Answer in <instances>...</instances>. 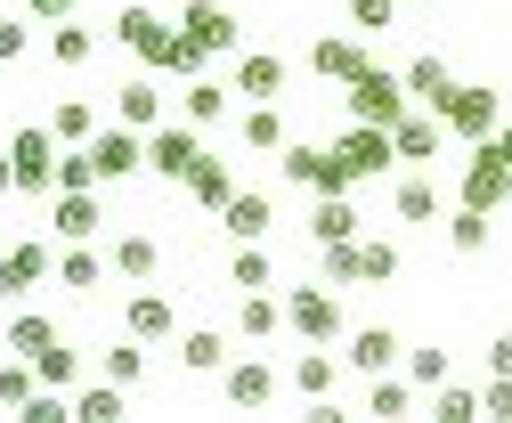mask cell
<instances>
[{
    "mask_svg": "<svg viewBox=\"0 0 512 423\" xmlns=\"http://www.w3.org/2000/svg\"><path fill=\"white\" fill-rule=\"evenodd\" d=\"M342 106H350V123H382V131H391L399 114H407V82H399L391 66H374V57H366V66L350 74V90H342Z\"/></svg>",
    "mask_w": 512,
    "mask_h": 423,
    "instance_id": "cell-1",
    "label": "cell"
},
{
    "mask_svg": "<svg viewBox=\"0 0 512 423\" xmlns=\"http://www.w3.org/2000/svg\"><path fill=\"white\" fill-rule=\"evenodd\" d=\"M439 123H447V139H456V147H480V139L504 123V90L456 82V90H447V106H439Z\"/></svg>",
    "mask_w": 512,
    "mask_h": 423,
    "instance_id": "cell-2",
    "label": "cell"
},
{
    "mask_svg": "<svg viewBox=\"0 0 512 423\" xmlns=\"http://www.w3.org/2000/svg\"><path fill=\"white\" fill-rule=\"evenodd\" d=\"M204 155H212V147H204V131L187 123V114H163V123L147 131V171H155V179H171V188H179V179L196 171Z\"/></svg>",
    "mask_w": 512,
    "mask_h": 423,
    "instance_id": "cell-3",
    "label": "cell"
},
{
    "mask_svg": "<svg viewBox=\"0 0 512 423\" xmlns=\"http://www.w3.org/2000/svg\"><path fill=\"white\" fill-rule=\"evenodd\" d=\"M277 171L293 179V188H309V196H350L342 155H334V147H317V139H285V147H277Z\"/></svg>",
    "mask_w": 512,
    "mask_h": 423,
    "instance_id": "cell-4",
    "label": "cell"
},
{
    "mask_svg": "<svg viewBox=\"0 0 512 423\" xmlns=\"http://www.w3.org/2000/svg\"><path fill=\"white\" fill-rule=\"evenodd\" d=\"M9 171H17V196H49L57 188V131L49 123H25L9 139Z\"/></svg>",
    "mask_w": 512,
    "mask_h": 423,
    "instance_id": "cell-5",
    "label": "cell"
},
{
    "mask_svg": "<svg viewBox=\"0 0 512 423\" xmlns=\"http://www.w3.org/2000/svg\"><path fill=\"white\" fill-rule=\"evenodd\" d=\"M456 204H480V212H504L512 204V163L480 139L472 155H464V179H456Z\"/></svg>",
    "mask_w": 512,
    "mask_h": 423,
    "instance_id": "cell-6",
    "label": "cell"
},
{
    "mask_svg": "<svg viewBox=\"0 0 512 423\" xmlns=\"http://www.w3.org/2000/svg\"><path fill=\"white\" fill-rule=\"evenodd\" d=\"M114 49H131L139 66H163V49H171V17H163V9H147V0L114 9Z\"/></svg>",
    "mask_w": 512,
    "mask_h": 423,
    "instance_id": "cell-7",
    "label": "cell"
},
{
    "mask_svg": "<svg viewBox=\"0 0 512 423\" xmlns=\"http://www.w3.org/2000/svg\"><path fill=\"white\" fill-rule=\"evenodd\" d=\"M82 147H90V171H98V188H106V179H131V171H147V131H131V123H114V131H90Z\"/></svg>",
    "mask_w": 512,
    "mask_h": 423,
    "instance_id": "cell-8",
    "label": "cell"
},
{
    "mask_svg": "<svg viewBox=\"0 0 512 423\" xmlns=\"http://www.w3.org/2000/svg\"><path fill=\"white\" fill-rule=\"evenodd\" d=\"M334 155H342V171H350V188H358V179H382V171L399 163V147H391L382 123H350V131L334 139Z\"/></svg>",
    "mask_w": 512,
    "mask_h": 423,
    "instance_id": "cell-9",
    "label": "cell"
},
{
    "mask_svg": "<svg viewBox=\"0 0 512 423\" xmlns=\"http://www.w3.org/2000/svg\"><path fill=\"white\" fill-rule=\"evenodd\" d=\"M285 334H301V342H342V301L317 293V285H293V293H285Z\"/></svg>",
    "mask_w": 512,
    "mask_h": 423,
    "instance_id": "cell-10",
    "label": "cell"
},
{
    "mask_svg": "<svg viewBox=\"0 0 512 423\" xmlns=\"http://www.w3.org/2000/svg\"><path fill=\"white\" fill-rule=\"evenodd\" d=\"M391 147H399V163H439V147H447V123H439V114L431 106H407L399 114V123H391Z\"/></svg>",
    "mask_w": 512,
    "mask_h": 423,
    "instance_id": "cell-11",
    "label": "cell"
},
{
    "mask_svg": "<svg viewBox=\"0 0 512 423\" xmlns=\"http://www.w3.org/2000/svg\"><path fill=\"white\" fill-rule=\"evenodd\" d=\"M49 277H57V253L49 245H9V253H0V301H25Z\"/></svg>",
    "mask_w": 512,
    "mask_h": 423,
    "instance_id": "cell-12",
    "label": "cell"
},
{
    "mask_svg": "<svg viewBox=\"0 0 512 423\" xmlns=\"http://www.w3.org/2000/svg\"><path fill=\"white\" fill-rule=\"evenodd\" d=\"M49 220H57V245H90V236L106 228V212H98L90 188H57L49 196Z\"/></svg>",
    "mask_w": 512,
    "mask_h": 423,
    "instance_id": "cell-13",
    "label": "cell"
},
{
    "mask_svg": "<svg viewBox=\"0 0 512 423\" xmlns=\"http://www.w3.org/2000/svg\"><path fill=\"white\" fill-rule=\"evenodd\" d=\"M220 399L228 407H269L277 399V367H269V358H228V367H220Z\"/></svg>",
    "mask_w": 512,
    "mask_h": 423,
    "instance_id": "cell-14",
    "label": "cell"
},
{
    "mask_svg": "<svg viewBox=\"0 0 512 423\" xmlns=\"http://www.w3.org/2000/svg\"><path fill=\"white\" fill-rule=\"evenodd\" d=\"M342 358H350L358 375H391L399 358H407V342H399L391 326H358V334H342Z\"/></svg>",
    "mask_w": 512,
    "mask_h": 423,
    "instance_id": "cell-15",
    "label": "cell"
},
{
    "mask_svg": "<svg viewBox=\"0 0 512 423\" xmlns=\"http://www.w3.org/2000/svg\"><path fill=\"white\" fill-rule=\"evenodd\" d=\"M220 228H228V236H236V245H261V236H269V228H277V204H269V196H261V188H236V196H228V204H220Z\"/></svg>",
    "mask_w": 512,
    "mask_h": 423,
    "instance_id": "cell-16",
    "label": "cell"
},
{
    "mask_svg": "<svg viewBox=\"0 0 512 423\" xmlns=\"http://www.w3.org/2000/svg\"><path fill=\"white\" fill-rule=\"evenodd\" d=\"M366 66V33H326V41H309V74L317 82H350Z\"/></svg>",
    "mask_w": 512,
    "mask_h": 423,
    "instance_id": "cell-17",
    "label": "cell"
},
{
    "mask_svg": "<svg viewBox=\"0 0 512 423\" xmlns=\"http://www.w3.org/2000/svg\"><path fill=\"white\" fill-rule=\"evenodd\" d=\"M179 33L196 41V49H236V9H220V0H187V17H179Z\"/></svg>",
    "mask_w": 512,
    "mask_h": 423,
    "instance_id": "cell-18",
    "label": "cell"
},
{
    "mask_svg": "<svg viewBox=\"0 0 512 423\" xmlns=\"http://www.w3.org/2000/svg\"><path fill=\"white\" fill-rule=\"evenodd\" d=\"M399 82H407V106H431V114L447 106V90H456L447 57H431V49H423V57H407V66H399Z\"/></svg>",
    "mask_w": 512,
    "mask_h": 423,
    "instance_id": "cell-19",
    "label": "cell"
},
{
    "mask_svg": "<svg viewBox=\"0 0 512 423\" xmlns=\"http://www.w3.org/2000/svg\"><path fill=\"white\" fill-rule=\"evenodd\" d=\"M163 114H171V106H163V82H155V74H139V82H122V90H114V123L155 131Z\"/></svg>",
    "mask_w": 512,
    "mask_h": 423,
    "instance_id": "cell-20",
    "label": "cell"
},
{
    "mask_svg": "<svg viewBox=\"0 0 512 423\" xmlns=\"http://www.w3.org/2000/svg\"><path fill=\"white\" fill-rule=\"evenodd\" d=\"M236 139L252 147V155H277L293 131H285V114H277V98H252L244 114H236Z\"/></svg>",
    "mask_w": 512,
    "mask_h": 423,
    "instance_id": "cell-21",
    "label": "cell"
},
{
    "mask_svg": "<svg viewBox=\"0 0 512 423\" xmlns=\"http://www.w3.org/2000/svg\"><path fill=\"white\" fill-rule=\"evenodd\" d=\"M122 334H139V342H171L179 334V310L163 293H131V310H122Z\"/></svg>",
    "mask_w": 512,
    "mask_h": 423,
    "instance_id": "cell-22",
    "label": "cell"
},
{
    "mask_svg": "<svg viewBox=\"0 0 512 423\" xmlns=\"http://www.w3.org/2000/svg\"><path fill=\"white\" fill-rule=\"evenodd\" d=\"M334 383H342V367L326 358V342H309V350L293 358V391H301L309 407H326V399H334Z\"/></svg>",
    "mask_w": 512,
    "mask_h": 423,
    "instance_id": "cell-23",
    "label": "cell"
},
{
    "mask_svg": "<svg viewBox=\"0 0 512 423\" xmlns=\"http://www.w3.org/2000/svg\"><path fill=\"white\" fill-rule=\"evenodd\" d=\"M236 90H244V106H252V98H277V90H285V57H277V49H244V57H236Z\"/></svg>",
    "mask_w": 512,
    "mask_h": 423,
    "instance_id": "cell-24",
    "label": "cell"
},
{
    "mask_svg": "<svg viewBox=\"0 0 512 423\" xmlns=\"http://www.w3.org/2000/svg\"><path fill=\"white\" fill-rule=\"evenodd\" d=\"M179 188H187V204H196V212H220V204L236 196V171H228L220 155H204L196 171H187V179H179Z\"/></svg>",
    "mask_w": 512,
    "mask_h": 423,
    "instance_id": "cell-25",
    "label": "cell"
},
{
    "mask_svg": "<svg viewBox=\"0 0 512 423\" xmlns=\"http://www.w3.org/2000/svg\"><path fill=\"white\" fill-rule=\"evenodd\" d=\"M317 212H309V245H350L358 236V204L350 196H309Z\"/></svg>",
    "mask_w": 512,
    "mask_h": 423,
    "instance_id": "cell-26",
    "label": "cell"
},
{
    "mask_svg": "<svg viewBox=\"0 0 512 423\" xmlns=\"http://www.w3.org/2000/svg\"><path fill=\"white\" fill-rule=\"evenodd\" d=\"M106 269L131 277V285H147V277L163 269V245H155V236H114V245H106Z\"/></svg>",
    "mask_w": 512,
    "mask_h": 423,
    "instance_id": "cell-27",
    "label": "cell"
},
{
    "mask_svg": "<svg viewBox=\"0 0 512 423\" xmlns=\"http://www.w3.org/2000/svg\"><path fill=\"white\" fill-rule=\"evenodd\" d=\"M391 212H399L407 228H439V212H447V204H439V188H431V179L415 171V179H399V188H391Z\"/></svg>",
    "mask_w": 512,
    "mask_h": 423,
    "instance_id": "cell-28",
    "label": "cell"
},
{
    "mask_svg": "<svg viewBox=\"0 0 512 423\" xmlns=\"http://www.w3.org/2000/svg\"><path fill=\"white\" fill-rule=\"evenodd\" d=\"M114 269H106V253H90V245H66V253H57V285H66V293H98Z\"/></svg>",
    "mask_w": 512,
    "mask_h": 423,
    "instance_id": "cell-29",
    "label": "cell"
},
{
    "mask_svg": "<svg viewBox=\"0 0 512 423\" xmlns=\"http://www.w3.org/2000/svg\"><path fill=\"white\" fill-rule=\"evenodd\" d=\"M49 57H57L66 74H82L90 57H98V33H90V25H74V17H57V25H49Z\"/></svg>",
    "mask_w": 512,
    "mask_h": 423,
    "instance_id": "cell-30",
    "label": "cell"
},
{
    "mask_svg": "<svg viewBox=\"0 0 512 423\" xmlns=\"http://www.w3.org/2000/svg\"><path fill=\"white\" fill-rule=\"evenodd\" d=\"M49 342H57V318H41V310H17L9 334H0V350H9V358H41Z\"/></svg>",
    "mask_w": 512,
    "mask_h": 423,
    "instance_id": "cell-31",
    "label": "cell"
},
{
    "mask_svg": "<svg viewBox=\"0 0 512 423\" xmlns=\"http://www.w3.org/2000/svg\"><path fill=\"white\" fill-rule=\"evenodd\" d=\"M488 220H496V212H480V204H456V212H447V245H456L464 261H480V253H488V236H496Z\"/></svg>",
    "mask_w": 512,
    "mask_h": 423,
    "instance_id": "cell-32",
    "label": "cell"
},
{
    "mask_svg": "<svg viewBox=\"0 0 512 423\" xmlns=\"http://www.w3.org/2000/svg\"><path fill=\"white\" fill-rule=\"evenodd\" d=\"M179 367H187V375H220V367H228V334H212V326L179 334Z\"/></svg>",
    "mask_w": 512,
    "mask_h": 423,
    "instance_id": "cell-33",
    "label": "cell"
},
{
    "mask_svg": "<svg viewBox=\"0 0 512 423\" xmlns=\"http://www.w3.org/2000/svg\"><path fill=\"white\" fill-rule=\"evenodd\" d=\"M228 285H236V293H269V285H277V261H269L261 245H236V253H228Z\"/></svg>",
    "mask_w": 512,
    "mask_h": 423,
    "instance_id": "cell-34",
    "label": "cell"
},
{
    "mask_svg": "<svg viewBox=\"0 0 512 423\" xmlns=\"http://www.w3.org/2000/svg\"><path fill=\"white\" fill-rule=\"evenodd\" d=\"M407 407H415V383H407V375H366V415L391 423V415H407Z\"/></svg>",
    "mask_w": 512,
    "mask_h": 423,
    "instance_id": "cell-35",
    "label": "cell"
},
{
    "mask_svg": "<svg viewBox=\"0 0 512 423\" xmlns=\"http://www.w3.org/2000/svg\"><path fill=\"white\" fill-rule=\"evenodd\" d=\"M236 326H244L252 342H269V334H285V301H269V293H244V301H236Z\"/></svg>",
    "mask_w": 512,
    "mask_h": 423,
    "instance_id": "cell-36",
    "label": "cell"
},
{
    "mask_svg": "<svg viewBox=\"0 0 512 423\" xmlns=\"http://www.w3.org/2000/svg\"><path fill=\"white\" fill-rule=\"evenodd\" d=\"M33 375H41V391H66V399H74V383H82V358H74L66 342H49V350L33 358Z\"/></svg>",
    "mask_w": 512,
    "mask_h": 423,
    "instance_id": "cell-37",
    "label": "cell"
},
{
    "mask_svg": "<svg viewBox=\"0 0 512 423\" xmlns=\"http://www.w3.org/2000/svg\"><path fill=\"white\" fill-rule=\"evenodd\" d=\"M179 114H187V123H196V131H204V123H228V90L196 74V82H187V98H179Z\"/></svg>",
    "mask_w": 512,
    "mask_h": 423,
    "instance_id": "cell-38",
    "label": "cell"
},
{
    "mask_svg": "<svg viewBox=\"0 0 512 423\" xmlns=\"http://www.w3.org/2000/svg\"><path fill=\"white\" fill-rule=\"evenodd\" d=\"M399 277V245L391 236H358V285H391Z\"/></svg>",
    "mask_w": 512,
    "mask_h": 423,
    "instance_id": "cell-39",
    "label": "cell"
},
{
    "mask_svg": "<svg viewBox=\"0 0 512 423\" xmlns=\"http://www.w3.org/2000/svg\"><path fill=\"white\" fill-rule=\"evenodd\" d=\"M74 423H122V383H90V391H74Z\"/></svg>",
    "mask_w": 512,
    "mask_h": 423,
    "instance_id": "cell-40",
    "label": "cell"
},
{
    "mask_svg": "<svg viewBox=\"0 0 512 423\" xmlns=\"http://www.w3.org/2000/svg\"><path fill=\"white\" fill-rule=\"evenodd\" d=\"M33 391H41L33 358H9V367H0V407H9V415H25V407H33Z\"/></svg>",
    "mask_w": 512,
    "mask_h": 423,
    "instance_id": "cell-41",
    "label": "cell"
},
{
    "mask_svg": "<svg viewBox=\"0 0 512 423\" xmlns=\"http://www.w3.org/2000/svg\"><path fill=\"white\" fill-rule=\"evenodd\" d=\"M399 9H407V0H342L350 33H391V25H399Z\"/></svg>",
    "mask_w": 512,
    "mask_h": 423,
    "instance_id": "cell-42",
    "label": "cell"
},
{
    "mask_svg": "<svg viewBox=\"0 0 512 423\" xmlns=\"http://www.w3.org/2000/svg\"><path fill=\"white\" fill-rule=\"evenodd\" d=\"M49 131H57V147H82V139L98 131V114H90V98H66V106L49 114Z\"/></svg>",
    "mask_w": 512,
    "mask_h": 423,
    "instance_id": "cell-43",
    "label": "cell"
},
{
    "mask_svg": "<svg viewBox=\"0 0 512 423\" xmlns=\"http://www.w3.org/2000/svg\"><path fill=\"white\" fill-rule=\"evenodd\" d=\"M147 375V350H139V334H122L114 350H106V383H122V391H131Z\"/></svg>",
    "mask_w": 512,
    "mask_h": 423,
    "instance_id": "cell-44",
    "label": "cell"
},
{
    "mask_svg": "<svg viewBox=\"0 0 512 423\" xmlns=\"http://www.w3.org/2000/svg\"><path fill=\"white\" fill-rule=\"evenodd\" d=\"M204 57H212V49H196V41H187V33L171 25V49H163V66H155V74H179V82H196V74H204Z\"/></svg>",
    "mask_w": 512,
    "mask_h": 423,
    "instance_id": "cell-45",
    "label": "cell"
},
{
    "mask_svg": "<svg viewBox=\"0 0 512 423\" xmlns=\"http://www.w3.org/2000/svg\"><path fill=\"white\" fill-rule=\"evenodd\" d=\"M431 415H439V423H472V415H480V391H472V383H439Z\"/></svg>",
    "mask_w": 512,
    "mask_h": 423,
    "instance_id": "cell-46",
    "label": "cell"
},
{
    "mask_svg": "<svg viewBox=\"0 0 512 423\" xmlns=\"http://www.w3.org/2000/svg\"><path fill=\"white\" fill-rule=\"evenodd\" d=\"M407 383L415 391H439L447 383V350H407Z\"/></svg>",
    "mask_w": 512,
    "mask_h": 423,
    "instance_id": "cell-47",
    "label": "cell"
},
{
    "mask_svg": "<svg viewBox=\"0 0 512 423\" xmlns=\"http://www.w3.org/2000/svg\"><path fill=\"white\" fill-rule=\"evenodd\" d=\"M317 269H326V285H358V236H350V245H326Z\"/></svg>",
    "mask_w": 512,
    "mask_h": 423,
    "instance_id": "cell-48",
    "label": "cell"
},
{
    "mask_svg": "<svg viewBox=\"0 0 512 423\" xmlns=\"http://www.w3.org/2000/svg\"><path fill=\"white\" fill-rule=\"evenodd\" d=\"M33 49V17H0V66H17Z\"/></svg>",
    "mask_w": 512,
    "mask_h": 423,
    "instance_id": "cell-49",
    "label": "cell"
},
{
    "mask_svg": "<svg viewBox=\"0 0 512 423\" xmlns=\"http://www.w3.org/2000/svg\"><path fill=\"white\" fill-rule=\"evenodd\" d=\"M25 17L33 25H57V17H74V0H25Z\"/></svg>",
    "mask_w": 512,
    "mask_h": 423,
    "instance_id": "cell-50",
    "label": "cell"
},
{
    "mask_svg": "<svg viewBox=\"0 0 512 423\" xmlns=\"http://www.w3.org/2000/svg\"><path fill=\"white\" fill-rule=\"evenodd\" d=\"M488 375H512V334H496V342H488Z\"/></svg>",
    "mask_w": 512,
    "mask_h": 423,
    "instance_id": "cell-51",
    "label": "cell"
},
{
    "mask_svg": "<svg viewBox=\"0 0 512 423\" xmlns=\"http://www.w3.org/2000/svg\"><path fill=\"white\" fill-rule=\"evenodd\" d=\"M488 147H496V155L512 163V123H496V131H488Z\"/></svg>",
    "mask_w": 512,
    "mask_h": 423,
    "instance_id": "cell-52",
    "label": "cell"
},
{
    "mask_svg": "<svg viewBox=\"0 0 512 423\" xmlns=\"http://www.w3.org/2000/svg\"><path fill=\"white\" fill-rule=\"evenodd\" d=\"M0 196H17V171H9V147H0Z\"/></svg>",
    "mask_w": 512,
    "mask_h": 423,
    "instance_id": "cell-53",
    "label": "cell"
},
{
    "mask_svg": "<svg viewBox=\"0 0 512 423\" xmlns=\"http://www.w3.org/2000/svg\"><path fill=\"white\" fill-rule=\"evenodd\" d=\"M407 9H423V0H407Z\"/></svg>",
    "mask_w": 512,
    "mask_h": 423,
    "instance_id": "cell-54",
    "label": "cell"
},
{
    "mask_svg": "<svg viewBox=\"0 0 512 423\" xmlns=\"http://www.w3.org/2000/svg\"><path fill=\"white\" fill-rule=\"evenodd\" d=\"M0 253H9V245H0Z\"/></svg>",
    "mask_w": 512,
    "mask_h": 423,
    "instance_id": "cell-55",
    "label": "cell"
}]
</instances>
